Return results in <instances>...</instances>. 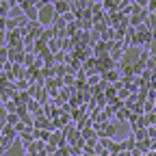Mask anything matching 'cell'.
<instances>
[{
  "label": "cell",
  "instance_id": "obj_2",
  "mask_svg": "<svg viewBox=\"0 0 156 156\" xmlns=\"http://www.w3.org/2000/svg\"><path fill=\"white\" fill-rule=\"evenodd\" d=\"M20 7H22V9H24V13H28L30 17H35V15H37V13H35V9H33L35 5H30V2H22Z\"/></svg>",
  "mask_w": 156,
  "mask_h": 156
},
{
  "label": "cell",
  "instance_id": "obj_3",
  "mask_svg": "<svg viewBox=\"0 0 156 156\" xmlns=\"http://www.w3.org/2000/svg\"><path fill=\"white\" fill-rule=\"evenodd\" d=\"M67 7H72V5H69V2H56V5H54V9H56L58 13H65Z\"/></svg>",
  "mask_w": 156,
  "mask_h": 156
},
{
  "label": "cell",
  "instance_id": "obj_5",
  "mask_svg": "<svg viewBox=\"0 0 156 156\" xmlns=\"http://www.w3.org/2000/svg\"><path fill=\"white\" fill-rule=\"evenodd\" d=\"M147 7H150V11H156V2H147Z\"/></svg>",
  "mask_w": 156,
  "mask_h": 156
},
{
  "label": "cell",
  "instance_id": "obj_1",
  "mask_svg": "<svg viewBox=\"0 0 156 156\" xmlns=\"http://www.w3.org/2000/svg\"><path fill=\"white\" fill-rule=\"evenodd\" d=\"M37 7H41V11H39V20H41L44 24H48L52 20V7H48V5H37Z\"/></svg>",
  "mask_w": 156,
  "mask_h": 156
},
{
  "label": "cell",
  "instance_id": "obj_4",
  "mask_svg": "<svg viewBox=\"0 0 156 156\" xmlns=\"http://www.w3.org/2000/svg\"><path fill=\"white\" fill-rule=\"evenodd\" d=\"M106 78H108V80H117V72H108Z\"/></svg>",
  "mask_w": 156,
  "mask_h": 156
},
{
  "label": "cell",
  "instance_id": "obj_6",
  "mask_svg": "<svg viewBox=\"0 0 156 156\" xmlns=\"http://www.w3.org/2000/svg\"><path fill=\"white\" fill-rule=\"evenodd\" d=\"M150 48H152V52H154V56H156V41H154V44H152Z\"/></svg>",
  "mask_w": 156,
  "mask_h": 156
}]
</instances>
